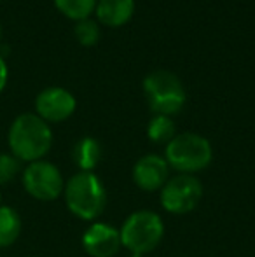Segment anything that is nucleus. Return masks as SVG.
Instances as JSON below:
<instances>
[{
	"mask_svg": "<svg viewBox=\"0 0 255 257\" xmlns=\"http://www.w3.org/2000/svg\"><path fill=\"white\" fill-rule=\"evenodd\" d=\"M55 4L60 13L75 21L88 20L96 9V0H55Z\"/></svg>",
	"mask_w": 255,
	"mask_h": 257,
	"instance_id": "obj_14",
	"label": "nucleus"
},
{
	"mask_svg": "<svg viewBox=\"0 0 255 257\" xmlns=\"http://www.w3.org/2000/svg\"><path fill=\"white\" fill-rule=\"evenodd\" d=\"M82 247L91 257H114L123 247L119 229L103 222L93 224L82 236Z\"/></svg>",
	"mask_w": 255,
	"mask_h": 257,
	"instance_id": "obj_10",
	"label": "nucleus"
},
{
	"mask_svg": "<svg viewBox=\"0 0 255 257\" xmlns=\"http://www.w3.org/2000/svg\"><path fill=\"white\" fill-rule=\"evenodd\" d=\"M23 186L32 198L39 201H53L63 193L65 182L60 170L49 161H34L23 172Z\"/></svg>",
	"mask_w": 255,
	"mask_h": 257,
	"instance_id": "obj_7",
	"label": "nucleus"
},
{
	"mask_svg": "<svg viewBox=\"0 0 255 257\" xmlns=\"http://www.w3.org/2000/svg\"><path fill=\"white\" fill-rule=\"evenodd\" d=\"M121 243L136 257L152 252L161 243L164 224L157 213L150 210H138L131 213L119 229Z\"/></svg>",
	"mask_w": 255,
	"mask_h": 257,
	"instance_id": "obj_3",
	"label": "nucleus"
},
{
	"mask_svg": "<svg viewBox=\"0 0 255 257\" xmlns=\"http://www.w3.org/2000/svg\"><path fill=\"white\" fill-rule=\"evenodd\" d=\"M96 16L107 27H123L135 13V0H100L96 2Z\"/></svg>",
	"mask_w": 255,
	"mask_h": 257,
	"instance_id": "obj_11",
	"label": "nucleus"
},
{
	"mask_svg": "<svg viewBox=\"0 0 255 257\" xmlns=\"http://www.w3.org/2000/svg\"><path fill=\"white\" fill-rule=\"evenodd\" d=\"M203 196L201 182L194 175L178 173L168 179V182L161 189V205L166 212L184 215L199 205Z\"/></svg>",
	"mask_w": 255,
	"mask_h": 257,
	"instance_id": "obj_6",
	"label": "nucleus"
},
{
	"mask_svg": "<svg viewBox=\"0 0 255 257\" xmlns=\"http://www.w3.org/2000/svg\"><path fill=\"white\" fill-rule=\"evenodd\" d=\"M7 75H9V72H7V65H6V61H4V58L0 56V93H2L4 88H6Z\"/></svg>",
	"mask_w": 255,
	"mask_h": 257,
	"instance_id": "obj_18",
	"label": "nucleus"
},
{
	"mask_svg": "<svg viewBox=\"0 0 255 257\" xmlns=\"http://www.w3.org/2000/svg\"><path fill=\"white\" fill-rule=\"evenodd\" d=\"M147 135L152 142L157 144H168L175 137V124L171 117L168 115H159L150 119L149 128H147Z\"/></svg>",
	"mask_w": 255,
	"mask_h": 257,
	"instance_id": "obj_15",
	"label": "nucleus"
},
{
	"mask_svg": "<svg viewBox=\"0 0 255 257\" xmlns=\"http://www.w3.org/2000/svg\"><path fill=\"white\" fill-rule=\"evenodd\" d=\"M75 98L63 88H48L35 98V110L46 122H62L75 110Z\"/></svg>",
	"mask_w": 255,
	"mask_h": 257,
	"instance_id": "obj_8",
	"label": "nucleus"
},
{
	"mask_svg": "<svg viewBox=\"0 0 255 257\" xmlns=\"http://www.w3.org/2000/svg\"><path fill=\"white\" fill-rule=\"evenodd\" d=\"M63 194L68 210L82 220H95L107 203L105 187L93 172H79L70 177Z\"/></svg>",
	"mask_w": 255,
	"mask_h": 257,
	"instance_id": "obj_2",
	"label": "nucleus"
},
{
	"mask_svg": "<svg viewBox=\"0 0 255 257\" xmlns=\"http://www.w3.org/2000/svg\"><path fill=\"white\" fill-rule=\"evenodd\" d=\"M0 35H2V30H0Z\"/></svg>",
	"mask_w": 255,
	"mask_h": 257,
	"instance_id": "obj_20",
	"label": "nucleus"
},
{
	"mask_svg": "<svg viewBox=\"0 0 255 257\" xmlns=\"http://www.w3.org/2000/svg\"><path fill=\"white\" fill-rule=\"evenodd\" d=\"M20 172V159L13 154H0V186L11 182Z\"/></svg>",
	"mask_w": 255,
	"mask_h": 257,
	"instance_id": "obj_17",
	"label": "nucleus"
},
{
	"mask_svg": "<svg viewBox=\"0 0 255 257\" xmlns=\"http://www.w3.org/2000/svg\"><path fill=\"white\" fill-rule=\"evenodd\" d=\"M0 200H2V193H0Z\"/></svg>",
	"mask_w": 255,
	"mask_h": 257,
	"instance_id": "obj_19",
	"label": "nucleus"
},
{
	"mask_svg": "<svg viewBox=\"0 0 255 257\" xmlns=\"http://www.w3.org/2000/svg\"><path fill=\"white\" fill-rule=\"evenodd\" d=\"M21 233V219L11 206H0V248L9 247Z\"/></svg>",
	"mask_w": 255,
	"mask_h": 257,
	"instance_id": "obj_13",
	"label": "nucleus"
},
{
	"mask_svg": "<svg viewBox=\"0 0 255 257\" xmlns=\"http://www.w3.org/2000/svg\"><path fill=\"white\" fill-rule=\"evenodd\" d=\"M74 163L81 168V172H93L102 159V147L91 137H84L74 146L72 151Z\"/></svg>",
	"mask_w": 255,
	"mask_h": 257,
	"instance_id": "obj_12",
	"label": "nucleus"
},
{
	"mask_svg": "<svg viewBox=\"0 0 255 257\" xmlns=\"http://www.w3.org/2000/svg\"><path fill=\"white\" fill-rule=\"evenodd\" d=\"M211 146L204 137L197 133H180L166 144L168 166L178 173L192 175L204 170L211 163Z\"/></svg>",
	"mask_w": 255,
	"mask_h": 257,
	"instance_id": "obj_4",
	"label": "nucleus"
},
{
	"mask_svg": "<svg viewBox=\"0 0 255 257\" xmlns=\"http://www.w3.org/2000/svg\"><path fill=\"white\" fill-rule=\"evenodd\" d=\"M53 146V132L37 114H21L9 130V147L20 161L34 163L42 159Z\"/></svg>",
	"mask_w": 255,
	"mask_h": 257,
	"instance_id": "obj_1",
	"label": "nucleus"
},
{
	"mask_svg": "<svg viewBox=\"0 0 255 257\" xmlns=\"http://www.w3.org/2000/svg\"><path fill=\"white\" fill-rule=\"evenodd\" d=\"M170 166L166 159L157 154H147L140 158L133 166V180L142 191L154 193L161 191L170 179Z\"/></svg>",
	"mask_w": 255,
	"mask_h": 257,
	"instance_id": "obj_9",
	"label": "nucleus"
},
{
	"mask_svg": "<svg viewBox=\"0 0 255 257\" xmlns=\"http://www.w3.org/2000/svg\"><path fill=\"white\" fill-rule=\"evenodd\" d=\"M147 102L159 115H173L182 110L185 103V89L180 79L168 70H156L143 81Z\"/></svg>",
	"mask_w": 255,
	"mask_h": 257,
	"instance_id": "obj_5",
	"label": "nucleus"
},
{
	"mask_svg": "<svg viewBox=\"0 0 255 257\" xmlns=\"http://www.w3.org/2000/svg\"><path fill=\"white\" fill-rule=\"evenodd\" d=\"M74 32H75V37H77V41L81 42L82 46H93V44H96V42H98V39H100L98 25H96V21L89 20V18H88V20L77 21Z\"/></svg>",
	"mask_w": 255,
	"mask_h": 257,
	"instance_id": "obj_16",
	"label": "nucleus"
}]
</instances>
